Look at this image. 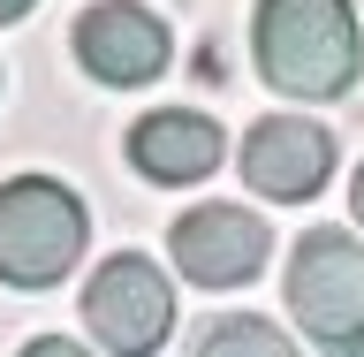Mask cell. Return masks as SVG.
<instances>
[{"mask_svg":"<svg viewBox=\"0 0 364 357\" xmlns=\"http://www.w3.org/2000/svg\"><path fill=\"white\" fill-rule=\"evenodd\" d=\"M250 61L281 99H341L364 76V31L349 0H258L250 16Z\"/></svg>","mask_w":364,"mask_h":357,"instance_id":"6da1fadb","label":"cell"},{"mask_svg":"<svg viewBox=\"0 0 364 357\" xmlns=\"http://www.w3.org/2000/svg\"><path fill=\"white\" fill-rule=\"evenodd\" d=\"M91 244L84 198L53 175L0 182V281L8 289H53Z\"/></svg>","mask_w":364,"mask_h":357,"instance_id":"7a4b0ae2","label":"cell"},{"mask_svg":"<svg viewBox=\"0 0 364 357\" xmlns=\"http://www.w3.org/2000/svg\"><path fill=\"white\" fill-rule=\"evenodd\" d=\"M289 319L304 342L334 357H364V236L304 228L289 251Z\"/></svg>","mask_w":364,"mask_h":357,"instance_id":"3957f363","label":"cell"},{"mask_svg":"<svg viewBox=\"0 0 364 357\" xmlns=\"http://www.w3.org/2000/svg\"><path fill=\"white\" fill-rule=\"evenodd\" d=\"M84 327L107 342L114 357H144L175 327V289L144 251H114L107 267L84 281Z\"/></svg>","mask_w":364,"mask_h":357,"instance_id":"277c9868","label":"cell"},{"mask_svg":"<svg viewBox=\"0 0 364 357\" xmlns=\"http://www.w3.org/2000/svg\"><path fill=\"white\" fill-rule=\"evenodd\" d=\"M68 46H76L84 76H99V84H114V91L152 84V76H167V61H175V38H167V23H159L144 0H99V8H84Z\"/></svg>","mask_w":364,"mask_h":357,"instance_id":"5b68a950","label":"cell"},{"mask_svg":"<svg viewBox=\"0 0 364 357\" xmlns=\"http://www.w3.org/2000/svg\"><path fill=\"white\" fill-rule=\"evenodd\" d=\"M167 251H175L182 281L198 289H243L250 274L273 259V228L243 205H190L175 228H167Z\"/></svg>","mask_w":364,"mask_h":357,"instance_id":"8992f818","label":"cell"},{"mask_svg":"<svg viewBox=\"0 0 364 357\" xmlns=\"http://www.w3.org/2000/svg\"><path fill=\"white\" fill-rule=\"evenodd\" d=\"M334 175V130L311 114H266L243 130V182L273 205H304Z\"/></svg>","mask_w":364,"mask_h":357,"instance_id":"52a82bcc","label":"cell"},{"mask_svg":"<svg viewBox=\"0 0 364 357\" xmlns=\"http://www.w3.org/2000/svg\"><path fill=\"white\" fill-rule=\"evenodd\" d=\"M228 160V137L213 114L198 107H152L129 122V167L144 182H167V190H190Z\"/></svg>","mask_w":364,"mask_h":357,"instance_id":"ba28073f","label":"cell"},{"mask_svg":"<svg viewBox=\"0 0 364 357\" xmlns=\"http://www.w3.org/2000/svg\"><path fill=\"white\" fill-rule=\"evenodd\" d=\"M198 350L205 357H228V350H258V357H281V350H289V335H281V327H266V319H235V312H228V319H213V327H205V335H198Z\"/></svg>","mask_w":364,"mask_h":357,"instance_id":"9c48e42d","label":"cell"},{"mask_svg":"<svg viewBox=\"0 0 364 357\" xmlns=\"http://www.w3.org/2000/svg\"><path fill=\"white\" fill-rule=\"evenodd\" d=\"M31 8H38V0H0V23H23Z\"/></svg>","mask_w":364,"mask_h":357,"instance_id":"30bf717a","label":"cell"},{"mask_svg":"<svg viewBox=\"0 0 364 357\" xmlns=\"http://www.w3.org/2000/svg\"><path fill=\"white\" fill-rule=\"evenodd\" d=\"M349 213H357V221H364V167H357V175H349Z\"/></svg>","mask_w":364,"mask_h":357,"instance_id":"8fae6325","label":"cell"}]
</instances>
